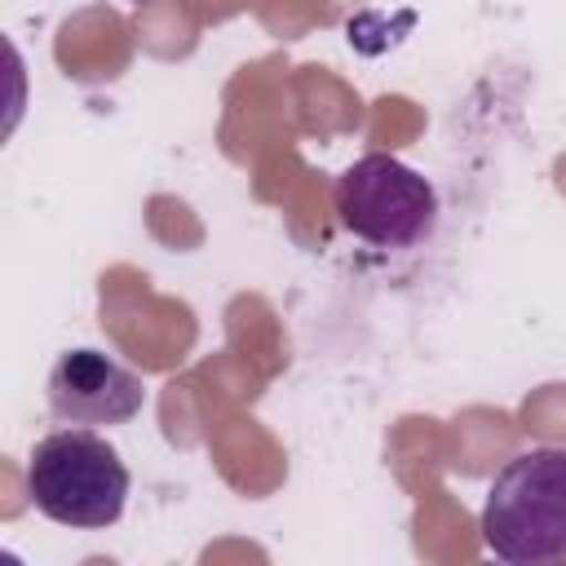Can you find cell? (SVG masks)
<instances>
[{
    "mask_svg": "<svg viewBox=\"0 0 566 566\" xmlns=\"http://www.w3.org/2000/svg\"><path fill=\"white\" fill-rule=\"evenodd\" d=\"M44 394L57 424H124L146 402V385L119 358L88 345L57 354Z\"/></svg>",
    "mask_w": 566,
    "mask_h": 566,
    "instance_id": "obj_4",
    "label": "cell"
},
{
    "mask_svg": "<svg viewBox=\"0 0 566 566\" xmlns=\"http://www.w3.org/2000/svg\"><path fill=\"white\" fill-rule=\"evenodd\" d=\"M27 495L57 526L106 531L124 517L128 464L93 429H53L31 447Z\"/></svg>",
    "mask_w": 566,
    "mask_h": 566,
    "instance_id": "obj_2",
    "label": "cell"
},
{
    "mask_svg": "<svg viewBox=\"0 0 566 566\" xmlns=\"http://www.w3.org/2000/svg\"><path fill=\"white\" fill-rule=\"evenodd\" d=\"M133 4H146V0H133Z\"/></svg>",
    "mask_w": 566,
    "mask_h": 566,
    "instance_id": "obj_5",
    "label": "cell"
},
{
    "mask_svg": "<svg viewBox=\"0 0 566 566\" xmlns=\"http://www.w3.org/2000/svg\"><path fill=\"white\" fill-rule=\"evenodd\" d=\"M332 199H336L340 226L371 248H407L424 239L438 217L433 186L385 150L354 159L336 177Z\"/></svg>",
    "mask_w": 566,
    "mask_h": 566,
    "instance_id": "obj_3",
    "label": "cell"
},
{
    "mask_svg": "<svg viewBox=\"0 0 566 566\" xmlns=\"http://www.w3.org/2000/svg\"><path fill=\"white\" fill-rule=\"evenodd\" d=\"M482 544L509 566H566V451L513 455L482 504Z\"/></svg>",
    "mask_w": 566,
    "mask_h": 566,
    "instance_id": "obj_1",
    "label": "cell"
}]
</instances>
